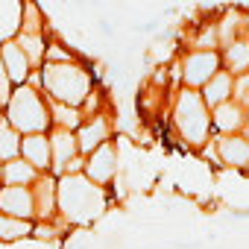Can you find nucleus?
Segmentation results:
<instances>
[{"instance_id": "obj_1", "label": "nucleus", "mask_w": 249, "mask_h": 249, "mask_svg": "<svg viewBox=\"0 0 249 249\" xmlns=\"http://www.w3.org/2000/svg\"><path fill=\"white\" fill-rule=\"evenodd\" d=\"M108 211V191L85 173H62L56 185V220L68 229L94 226Z\"/></svg>"}, {"instance_id": "obj_2", "label": "nucleus", "mask_w": 249, "mask_h": 249, "mask_svg": "<svg viewBox=\"0 0 249 249\" xmlns=\"http://www.w3.org/2000/svg\"><path fill=\"white\" fill-rule=\"evenodd\" d=\"M170 126L188 150L199 153L205 147V141L214 135V126H211V108L202 100L199 88L179 85V91L173 94V103H170Z\"/></svg>"}, {"instance_id": "obj_3", "label": "nucleus", "mask_w": 249, "mask_h": 249, "mask_svg": "<svg viewBox=\"0 0 249 249\" xmlns=\"http://www.w3.org/2000/svg\"><path fill=\"white\" fill-rule=\"evenodd\" d=\"M38 73H41V91L53 103L82 106L91 88L97 85L94 71L79 59L76 62H44Z\"/></svg>"}, {"instance_id": "obj_4", "label": "nucleus", "mask_w": 249, "mask_h": 249, "mask_svg": "<svg viewBox=\"0 0 249 249\" xmlns=\"http://www.w3.org/2000/svg\"><path fill=\"white\" fill-rule=\"evenodd\" d=\"M3 117L21 135L47 132L53 126L50 123V100L44 97L41 88H33L30 82L12 88V94H9V100L3 106Z\"/></svg>"}, {"instance_id": "obj_5", "label": "nucleus", "mask_w": 249, "mask_h": 249, "mask_svg": "<svg viewBox=\"0 0 249 249\" xmlns=\"http://www.w3.org/2000/svg\"><path fill=\"white\" fill-rule=\"evenodd\" d=\"M220 68V50H188L179 56V82L188 88H202Z\"/></svg>"}, {"instance_id": "obj_6", "label": "nucleus", "mask_w": 249, "mask_h": 249, "mask_svg": "<svg viewBox=\"0 0 249 249\" xmlns=\"http://www.w3.org/2000/svg\"><path fill=\"white\" fill-rule=\"evenodd\" d=\"M82 173H85L88 179H94L97 185H106V188L117 179V173H120V150H117L114 138L106 141V144H100L94 153L85 156Z\"/></svg>"}, {"instance_id": "obj_7", "label": "nucleus", "mask_w": 249, "mask_h": 249, "mask_svg": "<svg viewBox=\"0 0 249 249\" xmlns=\"http://www.w3.org/2000/svg\"><path fill=\"white\" fill-rule=\"evenodd\" d=\"M114 129H117V123L111 120V108L106 111H97V114H88L79 126H76V141H79V153L88 156L94 153L100 144L111 141L114 138Z\"/></svg>"}, {"instance_id": "obj_8", "label": "nucleus", "mask_w": 249, "mask_h": 249, "mask_svg": "<svg viewBox=\"0 0 249 249\" xmlns=\"http://www.w3.org/2000/svg\"><path fill=\"white\" fill-rule=\"evenodd\" d=\"M47 138H50V173L53 176H62L68 170V164L79 156V141H76V132L73 129H62V126H50L47 129Z\"/></svg>"}, {"instance_id": "obj_9", "label": "nucleus", "mask_w": 249, "mask_h": 249, "mask_svg": "<svg viewBox=\"0 0 249 249\" xmlns=\"http://www.w3.org/2000/svg\"><path fill=\"white\" fill-rule=\"evenodd\" d=\"M0 211L12 217H24V220H36L33 185H0Z\"/></svg>"}, {"instance_id": "obj_10", "label": "nucleus", "mask_w": 249, "mask_h": 249, "mask_svg": "<svg viewBox=\"0 0 249 249\" xmlns=\"http://www.w3.org/2000/svg\"><path fill=\"white\" fill-rule=\"evenodd\" d=\"M214 147H217V156H220L223 167H231V170H246L249 167V138L243 132L214 135Z\"/></svg>"}, {"instance_id": "obj_11", "label": "nucleus", "mask_w": 249, "mask_h": 249, "mask_svg": "<svg viewBox=\"0 0 249 249\" xmlns=\"http://www.w3.org/2000/svg\"><path fill=\"white\" fill-rule=\"evenodd\" d=\"M211 126H214V135H231V132H243L246 126V108L231 97L220 106L211 108Z\"/></svg>"}, {"instance_id": "obj_12", "label": "nucleus", "mask_w": 249, "mask_h": 249, "mask_svg": "<svg viewBox=\"0 0 249 249\" xmlns=\"http://www.w3.org/2000/svg\"><path fill=\"white\" fill-rule=\"evenodd\" d=\"M0 59H3V65H6V73H9L12 85H24L30 79V73L36 71L33 62H30V56L24 53V47L15 38L0 41Z\"/></svg>"}, {"instance_id": "obj_13", "label": "nucleus", "mask_w": 249, "mask_h": 249, "mask_svg": "<svg viewBox=\"0 0 249 249\" xmlns=\"http://www.w3.org/2000/svg\"><path fill=\"white\" fill-rule=\"evenodd\" d=\"M56 185H59V176H53L50 170L33 182L36 220H56Z\"/></svg>"}, {"instance_id": "obj_14", "label": "nucleus", "mask_w": 249, "mask_h": 249, "mask_svg": "<svg viewBox=\"0 0 249 249\" xmlns=\"http://www.w3.org/2000/svg\"><path fill=\"white\" fill-rule=\"evenodd\" d=\"M21 156L38 170V173H47L50 170V138L47 132H30V135H21Z\"/></svg>"}, {"instance_id": "obj_15", "label": "nucleus", "mask_w": 249, "mask_h": 249, "mask_svg": "<svg viewBox=\"0 0 249 249\" xmlns=\"http://www.w3.org/2000/svg\"><path fill=\"white\" fill-rule=\"evenodd\" d=\"M199 91H202V100L208 103V108H214V106H220V103H226V100L234 97V73H229L226 68H220Z\"/></svg>"}, {"instance_id": "obj_16", "label": "nucleus", "mask_w": 249, "mask_h": 249, "mask_svg": "<svg viewBox=\"0 0 249 249\" xmlns=\"http://www.w3.org/2000/svg\"><path fill=\"white\" fill-rule=\"evenodd\" d=\"M220 59H223V68L229 73H234V76L249 73V38H234V41L223 44Z\"/></svg>"}, {"instance_id": "obj_17", "label": "nucleus", "mask_w": 249, "mask_h": 249, "mask_svg": "<svg viewBox=\"0 0 249 249\" xmlns=\"http://www.w3.org/2000/svg\"><path fill=\"white\" fill-rule=\"evenodd\" d=\"M41 173L24 159V156H15L9 161H3V185H33Z\"/></svg>"}, {"instance_id": "obj_18", "label": "nucleus", "mask_w": 249, "mask_h": 249, "mask_svg": "<svg viewBox=\"0 0 249 249\" xmlns=\"http://www.w3.org/2000/svg\"><path fill=\"white\" fill-rule=\"evenodd\" d=\"M53 33H15V41L24 47V53L30 56L33 68L44 65V53H47V41Z\"/></svg>"}, {"instance_id": "obj_19", "label": "nucleus", "mask_w": 249, "mask_h": 249, "mask_svg": "<svg viewBox=\"0 0 249 249\" xmlns=\"http://www.w3.org/2000/svg\"><path fill=\"white\" fill-rule=\"evenodd\" d=\"M33 223L36 220H24V217H12L0 211V243H15L24 237H33Z\"/></svg>"}, {"instance_id": "obj_20", "label": "nucleus", "mask_w": 249, "mask_h": 249, "mask_svg": "<svg viewBox=\"0 0 249 249\" xmlns=\"http://www.w3.org/2000/svg\"><path fill=\"white\" fill-rule=\"evenodd\" d=\"M18 33H53V30L47 27V15H44V9H41L38 0H24Z\"/></svg>"}, {"instance_id": "obj_21", "label": "nucleus", "mask_w": 249, "mask_h": 249, "mask_svg": "<svg viewBox=\"0 0 249 249\" xmlns=\"http://www.w3.org/2000/svg\"><path fill=\"white\" fill-rule=\"evenodd\" d=\"M21 6L24 0H0V41L15 38L21 27Z\"/></svg>"}, {"instance_id": "obj_22", "label": "nucleus", "mask_w": 249, "mask_h": 249, "mask_svg": "<svg viewBox=\"0 0 249 249\" xmlns=\"http://www.w3.org/2000/svg\"><path fill=\"white\" fill-rule=\"evenodd\" d=\"M82 120H85V114H82L79 106H68V103H53L50 100V123H53V126L76 132V126H79Z\"/></svg>"}, {"instance_id": "obj_23", "label": "nucleus", "mask_w": 249, "mask_h": 249, "mask_svg": "<svg viewBox=\"0 0 249 249\" xmlns=\"http://www.w3.org/2000/svg\"><path fill=\"white\" fill-rule=\"evenodd\" d=\"M21 156V132L15 126H9L6 117L0 120V161H9Z\"/></svg>"}, {"instance_id": "obj_24", "label": "nucleus", "mask_w": 249, "mask_h": 249, "mask_svg": "<svg viewBox=\"0 0 249 249\" xmlns=\"http://www.w3.org/2000/svg\"><path fill=\"white\" fill-rule=\"evenodd\" d=\"M188 50H220L217 24H196V33L191 36V47Z\"/></svg>"}, {"instance_id": "obj_25", "label": "nucleus", "mask_w": 249, "mask_h": 249, "mask_svg": "<svg viewBox=\"0 0 249 249\" xmlns=\"http://www.w3.org/2000/svg\"><path fill=\"white\" fill-rule=\"evenodd\" d=\"M85 62L76 50H71V47H65V41H59L56 36H50V41H47V53H44V62Z\"/></svg>"}, {"instance_id": "obj_26", "label": "nucleus", "mask_w": 249, "mask_h": 249, "mask_svg": "<svg viewBox=\"0 0 249 249\" xmlns=\"http://www.w3.org/2000/svg\"><path fill=\"white\" fill-rule=\"evenodd\" d=\"M12 79H9V73H6V65H3V59H0V100H3V106H6V100H9V94H12Z\"/></svg>"}, {"instance_id": "obj_27", "label": "nucleus", "mask_w": 249, "mask_h": 249, "mask_svg": "<svg viewBox=\"0 0 249 249\" xmlns=\"http://www.w3.org/2000/svg\"><path fill=\"white\" fill-rule=\"evenodd\" d=\"M159 27H161V18H150L147 24H141V27H135V33H159Z\"/></svg>"}, {"instance_id": "obj_28", "label": "nucleus", "mask_w": 249, "mask_h": 249, "mask_svg": "<svg viewBox=\"0 0 249 249\" xmlns=\"http://www.w3.org/2000/svg\"><path fill=\"white\" fill-rule=\"evenodd\" d=\"M97 30H100V33H103L106 38H111V36H114V30H111V24H108L106 18H100V21H97Z\"/></svg>"}, {"instance_id": "obj_29", "label": "nucleus", "mask_w": 249, "mask_h": 249, "mask_svg": "<svg viewBox=\"0 0 249 249\" xmlns=\"http://www.w3.org/2000/svg\"><path fill=\"white\" fill-rule=\"evenodd\" d=\"M71 3H73V6H85V3H88V0H71Z\"/></svg>"}, {"instance_id": "obj_30", "label": "nucleus", "mask_w": 249, "mask_h": 249, "mask_svg": "<svg viewBox=\"0 0 249 249\" xmlns=\"http://www.w3.org/2000/svg\"><path fill=\"white\" fill-rule=\"evenodd\" d=\"M0 185H3V161H0Z\"/></svg>"}, {"instance_id": "obj_31", "label": "nucleus", "mask_w": 249, "mask_h": 249, "mask_svg": "<svg viewBox=\"0 0 249 249\" xmlns=\"http://www.w3.org/2000/svg\"><path fill=\"white\" fill-rule=\"evenodd\" d=\"M0 120H3V100H0Z\"/></svg>"}]
</instances>
